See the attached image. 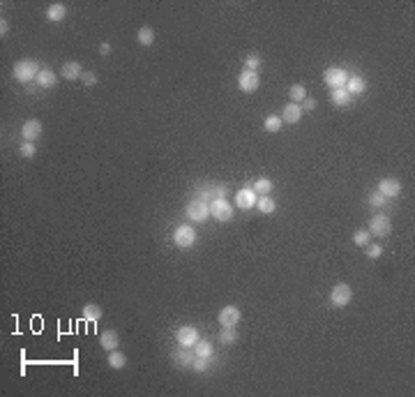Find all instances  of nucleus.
Segmentation results:
<instances>
[{
  "instance_id": "1",
  "label": "nucleus",
  "mask_w": 415,
  "mask_h": 397,
  "mask_svg": "<svg viewBox=\"0 0 415 397\" xmlns=\"http://www.w3.org/2000/svg\"><path fill=\"white\" fill-rule=\"evenodd\" d=\"M42 72V65L37 63L35 58H23V60H16L14 63V78H16L18 83H30V81H37V76H39Z\"/></svg>"
},
{
  "instance_id": "2",
  "label": "nucleus",
  "mask_w": 415,
  "mask_h": 397,
  "mask_svg": "<svg viewBox=\"0 0 415 397\" xmlns=\"http://www.w3.org/2000/svg\"><path fill=\"white\" fill-rule=\"evenodd\" d=\"M173 243H175V247H180V249H189L194 243H196V231H194V226L180 224L178 229L173 231Z\"/></svg>"
},
{
  "instance_id": "3",
  "label": "nucleus",
  "mask_w": 415,
  "mask_h": 397,
  "mask_svg": "<svg viewBox=\"0 0 415 397\" xmlns=\"http://www.w3.org/2000/svg\"><path fill=\"white\" fill-rule=\"evenodd\" d=\"M353 300V289H350L346 282H341V284H335L330 291V303L335 305V307H346V305Z\"/></svg>"
},
{
  "instance_id": "4",
  "label": "nucleus",
  "mask_w": 415,
  "mask_h": 397,
  "mask_svg": "<svg viewBox=\"0 0 415 397\" xmlns=\"http://www.w3.org/2000/svg\"><path fill=\"white\" fill-rule=\"evenodd\" d=\"M323 81H325V86L330 88V90L344 88L346 81H348V72H346L344 67H327L325 74H323Z\"/></svg>"
},
{
  "instance_id": "5",
  "label": "nucleus",
  "mask_w": 415,
  "mask_h": 397,
  "mask_svg": "<svg viewBox=\"0 0 415 397\" xmlns=\"http://www.w3.org/2000/svg\"><path fill=\"white\" fill-rule=\"evenodd\" d=\"M238 86L242 92H247V95H252V92L258 90V86H261V74L258 72H252V69H242L238 76Z\"/></svg>"
},
{
  "instance_id": "6",
  "label": "nucleus",
  "mask_w": 415,
  "mask_h": 397,
  "mask_svg": "<svg viewBox=\"0 0 415 397\" xmlns=\"http://www.w3.org/2000/svg\"><path fill=\"white\" fill-rule=\"evenodd\" d=\"M369 233L371 235H378V238H385V235H390L392 231V222L387 215H383V212H378V215L371 217V222H369Z\"/></svg>"
},
{
  "instance_id": "7",
  "label": "nucleus",
  "mask_w": 415,
  "mask_h": 397,
  "mask_svg": "<svg viewBox=\"0 0 415 397\" xmlns=\"http://www.w3.org/2000/svg\"><path fill=\"white\" fill-rule=\"evenodd\" d=\"M210 215V203L201 201V198H192L187 206V217L192 222H205Z\"/></svg>"
},
{
  "instance_id": "8",
  "label": "nucleus",
  "mask_w": 415,
  "mask_h": 397,
  "mask_svg": "<svg viewBox=\"0 0 415 397\" xmlns=\"http://www.w3.org/2000/svg\"><path fill=\"white\" fill-rule=\"evenodd\" d=\"M217 319H219V326L235 328L240 323V319H242V312H240L235 305H224V307L219 309V314H217Z\"/></svg>"
},
{
  "instance_id": "9",
  "label": "nucleus",
  "mask_w": 415,
  "mask_h": 397,
  "mask_svg": "<svg viewBox=\"0 0 415 397\" xmlns=\"http://www.w3.org/2000/svg\"><path fill=\"white\" fill-rule=\"evenodd\" d=\"M210 217H215L217 222H229L233 217V206L226 198H215L210 201Z\"/></svg>"
},
{
  "instance_id": "10",
  "label": "nucleus",
  "mask_w": 415,
  "mask_h": 397,
  "mask_svg": "<svg viewBox=\"0 0 415 397\" xmlns=\"http://www.w3.org/2000/svg\"><path fill=\"white\" fill-rule=\"evenodd\" d=\"M198 340H201V337H198V330L194 326H180L178 330H175V342H178L180 346H184V349H192Z\"/></svg>"
},
{
  "instance_id": "11",
  "label": "nucleus",
  "mask_w": 415,
  "mask_h": 397,
  "mask_svg": "<svg viewBox=\"0 0 415 397\" xmlns=\"http://www.w3.org/2000/svg\"><path fill=\"white\" fill-rule=\"evenodd\" d=\"M42 132H44V125H42V120H37V118H30V120H26V123L21 125V136H23V141L35 143L37 138L42 136Z\"/></svg>"
},
{
  "instance_id": "12",
  "label": "nucleus",
  "mask_w": 415,
  "mask_h": 397,
  "mask_svg": "<svg viewBox=\"0 0 415 397\" xmlns=\"http://www.w3.org/2000/svg\"><path fill=\"white\" fill-rule=\"evenodd\" d=\"M256 201H258V194L254 192L252 187H242L235 192V206L242 208V210H252L256 208Z\"/></svg>"
},
{
  "instance_id": "13",
  "label": "nucleus",
  "mask_w": 415,
  "mask_h": 397,
  "mask_svg": "<svg viewBox=\"0 0 415 397\" xmlns=\"http://www.w3.org/2000/svg\"><path fill=\"white\" fill-rule=\"evenodd\" d=\"M378 194L385 198H397L401 194V183L397 178H381L378 180Z\"/></svg>"
},
{
  "instance_id": "14",
  "label": "nucleus",
  "mask_w": 415,
  "mask_h": 397,
  "mask_svg": "<svg viewBox=\"0 0 415 397\" xmlns=\"http://www.w3.org/2000/svg\"><path fill=\"white\" fill-rule=\"evenodd\" d=\"M302 113H304L302 106L295 104V102H288V104L281 109V120H284V123H288V125H295V123H300Z\"/></svg>"
},
{
  "instance_id": "15",
  "label": "nucleus",
  "mask_w": 415,
  "mask_h": 397,
  "mask_svg": "<svg viewBox=\"0 0 415 397\" xmlns=\"http://www.w3.org/2000/svg\"><path fill=\"white\" fill-rule=\"evenodd\" d=\"M60 76L67 78V81H76V78L83 76V69L76 60H67V63H63V67H60Z\"/></svg>"
},
{
  "instance_id": "16",
  "label": "nucleus",
  "mask_w": 415,
  "mask_h": 397,
  "mask_svg": "<svg viewBox=\"0 0 415 397\" xmlns=\"http://www.w3.org/2000/svg\"><path fill=\"white\" fill-rule=\"evenodd\" d=\"M196 198H201V201H205V198H210V201H215V198H226V187L224 185H210V187L201 189V192L196 194Z\"/></svg>"
},
{
  "instance_id": "17",
  "label": "nucleus",
  "mask_w": 415,
  "mask_h": 397,
  "mask_svg": "<svg viewBox=\"0 0 415 397\" xmlns=\"http://www.w3.org/2000/svg\"><path fill=\"white\" fill-rule=\"evenodd\" d=\"M118 344H120V337H118V332L115 330H104L99 335V346L104 351H113V349H118Z\"/></svg>"
},
{
  "instance_id": "18",
  "label": "nucleus",
  "mask_w": 415,
  "mask_h": 397,
  "mask_svg": "<svg viewBox=\"0 0 415 397\" xmlns=\"http://www.w3.org/2000/svg\"><path fill=\"white\" fill-rule=\"evenodd\" d=\"M55 83H58V74L49 67H42L39 76H37V86L39 88H55Z\"/></svg>"
},
{
  "instance_id": "19",
  "label": "nucleus",
  "mask_w": 415,
  "mask_h": 397,
  "mask_svg": "<svg viewBox=\"0 0 415 397\" xmlns=\"http://www.w3.org/2000/svg\"><path fill=\"white\" fill-rule=\"evenodd\" d=\"M344 88L350 92V95H364V90H367V81L355 74V76H348V81H346Z\"/></svg>"
},
{
  "instance_id": "20",
  "label": "nucleus",
  "mask_w": 415,
  "mask_h": 397,
  "mask_svg": "<svg viewBox=\"0 0 415 397\" xmlns=\"http://www.w3.org/2000/svg\"><path fill=\"white\" fill-rule=\"evenodd\" d=\"M330 100H332V104H337V106H348L350 102H353V95H350L346 88H335V90H330Z\"/></svg>"
},
{
  "instance_id": "21",
  "label": "nucleus",
  "mask_w": 415,
  "mask_h": 397,
  "mask_svg": "<svg viewBox=\"0 0 415 397\" xmlns=\"http://www.w3.org/2000/svg\"><path fill=\"white\" fill-rule=\"evenodd\" d=\"M65 14H67V7H65L63 3H51L49 9H46V18H49V21H53V23L63 21Z\"/></svg>"
},
{
  "instance_id": "22",
  "label": "nucleus",
  "mask_w": 415,
  "mask_h": 397,
  "mask_svg": "<svg viewBox=\"0 0 415 397\" xmlns=\"http://www.w3.org/2000/svg\"><path fill=\"white\" fill-rule=\"evenodd\" d=\"M136 42L141 46H152L155 44V30H152L150 26H143L136 30Z\"/></svg>"
},
{
  "instance_id": "23",
  "label": "nucleus",
  "mask_w": 415,
  "mask_h": 397,
  "mask_svg": "<svg viewBox=\"0 0 415 397\" xmlns=\"http://www.w3.org/2000/svg\"><path fill=\"white\" fill-rule=\"evenodd\" d=\"M106 363H109V367H113V369H122L125 365H127V355H125L120 349H113V351H109Z\"/></svg>"
},
{
  "instance_id": "24",
  "label": "nucleus",
  "mask_w": 415,
  "mask_h": 397,
  "mask_svg": "<svg viewBox=\"0 0 415 397\" xmlns=\"http://www.w3.org/2000/svg\"><path fill=\"white\" fill-rule=\"evenodd\" d=\"M83 319H86L88 323H97L101 319V307L95 303H88L83 305Z\"/></svg>"
},
{
  "instance_id": "25",
  "label": "nucleus",
  "mask_w": 415,
  "mask_h": 397,
  "mask_svg": "<svg viewBox=\"0 0 415 397\" xmlns=\"http://www.w3.org/2000/svg\"><path fill=\"white\" fill-rule=\"evenodd\" d=\"M281 115H275V113H270V115H265V120H263V129L265 132H270V134H277V132H281Z\"/></svg>"
},
{
  "instance_id": "26",
  "label": "nucleus",
  "mask_w": 415,
  "mask_h": 397,
  "mask_svg": "<svg viewBox=\"0 0 415 397\" xmlns=\"http://www.w3.org/2000/svg\"><path fill=\"white\" fill-rule=\"evenodd\" d=\"M288 97H291V102H295V104H302V102L307 100V88H304L302 83H295V86L288 88Z\"/></svg>"
},
{
  "instance_id": "27",
  "label": "nucleus",
  "mask_w": 415,
  "mask_h": 397,
  "mask_svg": "<svg viewBox=\"0 0 415 397\" xmlns=\"http://www.w3.org/2000/svg\"><path fill=\"white\" fill-rule=\"evenodd\" d=\"M256 208L261 212H265V215H270V212L277 210V203H275V198H270V194H265V196H258Z\"/></svg>"
},
{
  "instance_id": "28",
  "label": "nucleus",
  "mask_w": 415,
  "mask_h": 397,
  "mask_svg": "<svg viewBox=\"0 0 415 397\" xmlns=\"http://www.w3.org/2000/svg\"><path fill=\"white\" fill-rule=\"evenodd\" d=\"M219 342H221L224 346L235 344V342H238V332H235V328H224V326H221V330H219Z\"/></svg>"
},
{
  "instance_id": "29",
  "label": "nucleus",
  "mask_w": 415,
  "mask_h": 397,
  "mask_svg": "<svg viewBox=\"0 0 415 397\" xmlns=\"http://www.w3.org/2000/svg\"><path fill=\"white\" fill-rule=\"evenodd\" d=\"M194 355H198V358H210L212 355V344L208 340H198L196 344H194Z\"/></svg>"
},
{
  "instance_id": "30",
  "label": "nucleus",
  "mask_w": 415,
  "mask_h": 397,
  "mask_svg": "<svg viewBox=\"0 0 415 397\" xmlns=\"http://www.w3.org/2000/svg\"><path fill=\"white\" fill-rule=\"evenodd\" d=\"M252 189L258 194V196H265V194L272 192V180H270V178H258L256 183H254Z\"/></svg>"
},
{
  "instance_id": "31",
  "label": "nucleus",
  "mask_w": 415,
  "mask_h": 397,
  "mask_svg": "<svg viewBox=\"0 0 415 397\" xmlns=\"http://www.w3.org/2000/svg\"><path fill=\"white\" fill-rule=\"evenodd\" d=\"M353 243L358 245V247H367V245L371 243V233H369L367 229H360V231H355V235H353Z\"/></svg>"
},
{
  "instance_id": "32",
  "label": "nucleus",
  "mask_w": 415,
  "mask_h": 397,
  "mask_svg": "<svg viewBox=\"0 0 415 397\" xmlns=\"http://www.w3.org/2000/svg\"><path fill=\"white\" fill-rule=\"evenodd\" d=\"M173 360H175V363H178V365H182V367H184V365H192V355H189V349H184V346H180V351H175V353H173Z\"/></svg>"
},
{
  "instance_id": "33",
  "label": "nucleus",
  "mask_w": 415,
  "mask_h": 397,
  "mask_svg": "<svg viewBox=\"0 0 415 397\" xmlns=\"http://www.w3.org/2000/svg\"><path fill=\"white\" fill-rule=\"evenodd\" d=\"M263 65L261 55L258 53H249L247 58H244V69H252V72H258V67Z\"/></svg>"
},
{
  "instance_id": "34",
  "label": "nucleus",
  "mask_w": 415,
  "mask_h": 397,
  "mask_svg": "<svg viewBox=\"0 0 415 397\" xmlns=\"http://www.w3.org/2000/svg\"><path fill=\"white\" fill-rule=\"evenodd\" d=\"M18 152H21V157H26V160H30V157H35L37 146H35V143H30V141H26V143H21V148H18Z\"/></svg>"
},
{
  "instance_id": "35",
  "label": "nucleus",
  "mask_w": 415,
  "mask_h": 397,
  "mask_svg": "<svg viewBox=\"0 0 415 397\" xmlns=\"http://www.w3.org/2000/svg\"><path fill=\"white\" fill-rule=\"evenodd\" d=\"M369 203H371V206H376V208H383V206H387V203H390V198H385L383 194L374 192L371 196H369Z\"/></svg>"
},
{
  "instance_id": "36",
  "label": "nucleus",
  "mask_w": 415,
  "mask_h": 397,
  "mask_svg": "<svg viewBox=\"0 0 415 397\" xmlns=\"http://www.w3.org/2000/svg\"><path fill=\"white\" fill-rule=\"evenodd\" d=\"M208 360H210V358H198V355H196V360H192V365H189V367H192L194 372H205V369H208Z\"/></svg>"
},
{
  "instance_id": "37",
  "label": "nucleus",
  "mask_w": 415,
  "mask_h": 397,
  "mask_svg": "<svg viewBox=\"0 0 415 397\" xmlns=\"http://www.w3.org/2000/svg\"><path fill=\"white\" fill-rule=\"evenodd\" d=\"M364 249H367V256H369V259H381V254H383V247H381V245H371V243H369Z\"/></svg>"
},
{
  "instance_id": "38",
  "label": "nucleus",
  "mask_w": 415,
  "mask_h": 397,
  "mask_svg": "<svg viewBox=\"0 0 415 397\" xmlns=\"http://www.w3.org/2000/svg\"><path fill=\"white\" fill-rule=\"evenodd\" d=\"M300 106H302V111H314V109H316V100H314V97H309V95H307V100H304V102H302V104H300Z\"/></svg>"
},
{
  "instance_id": "39",
  "label": "nucleus",
  "mask_w": 415,
  "mask_h": 397,
  "mask_svg": "<svg viewBox=\"0 0 415 397\" xmlns=\"http://www.w3.org/2000/svg\"><path fill=\"white\" fill-rule=\"evenodd\" d=\"M83 83L86 86H92V83H97V74H92V72H83Z\"/></svg>"
},
{
  "instance_id": "40",
  "label": "nucleus",
  "mask_w": 415,
  "mask_h": 397,
  "mask_svg": "<svg viewBox=\"0 0 415 397\" xmlns=\"http://www.w3.org/2000/svg\"><path fill=\"white\" fill-rule=\"evenodd\" d=\"M7 32H9V23H7V18H0V35L3 37H7Z\"/></svg>"
},
{
  "instance_id": "41",
  "label": "nucleus",
  "mask_w": 415,
  "mask_h": 397,
  "mask_svg": "<svg viewBox=\"0 0 415 397\" xmlns=\"http://www.w3.org/2000/svg\"><path fill=\"white\" fill-rule=\"evenodd\" d=\"M111 53V44L109 42H101L99 44V55H109Z\"/></svg>"
}]
</instances>
